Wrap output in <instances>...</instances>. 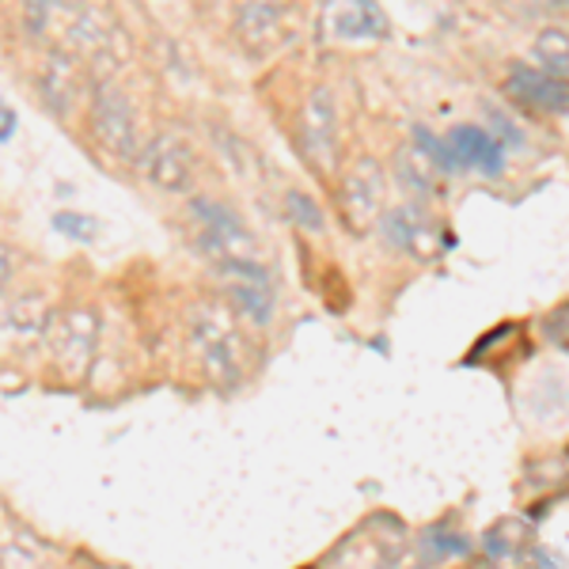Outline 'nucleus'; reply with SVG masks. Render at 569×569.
Listing matches in <instances>:
<instances>
[{
	"label": "nucleus",
	"mask_w": 569,
	"mask_h": 569,
	"mask_svg": "<svg viewBox=\"0 0 569 569\" xmlns=\"http://www.w3.org/2000/svg\"><path fill=\"white\" fill-rule=\"evenodd\" d=\"M536 61L543 72L569 77V34L566 31H543L536 39Z\"/></svg>",
	"instance_id": "obj_17"
},
{
	"label": "nucleus",
	"mask_w": 569,
	"mask_h": 569,
	"mask_svg": "<svg viewBox=\"0 0 569 569\" xmlns=\"http://www.w3.org/2000/svg\"><path fill=\"white\" fill-rule=\"evenodd\" d=\"M50 330V305L42 297H16L0 311V342L12 353H27Z\"/></svg>",
	"instance_id": "obj_13"
},
{
	"label": "nucleus",
	"mask_w": 569,
	"mask_h": 569,
	"mask_svg": "<svg viewBox=\"0 0 569 569\" xmlns=\"http://www.w3.org/2000/svg\"><path fill=\"white\" fill-rule=\"evenodd\" d=\"M46 342H50V365L58 376H66L69 383H84L96 361L99 346V319L88 308H72L66 316L50 319L46 330Z\"/></svg>",
	"instance_id": "obj_2"
},
{
	"label": "nucleus",
	"mask_w": 569,
	"mask_h": 569,
	"mask_svg": "<svg viewBox=\"0 0 569 569\" xmlns=\"http://www.w3.org/2000/svg\"><path fill=\"white\" fill-rule=\"evenodd\" d=\"M505 91L512 103L531 110V114H569V77L517 66L505 80Z\"/></svg>",
	"instance_id": "obj_11"
},
{
	"label": "nucleus",
	"mask_w": 569,
	"mask_h": 569,
	"mask_svg": "<svg viewBox=\"0 0 569 569\" xmlns=\"http://www.w3.org/2000/svg\"><path fill=\"white\" fill-rule=\"evenodd\" d=\"M8 278H12V251H8V247L0 243V292H4Z\"/></svg>",
	"instance_id": "obj_22"
},
{
	"label": "nucleus",
	"mask_w": 569,
	"mask_h": 569,
	"mask_svg": "<svg viewBox=\"0 0 569 569\" xmlns=\"http://www.w3.org/2000/svg\"><path fill=\"white\" fill-rule=\"evenodd\" d=\"M53 228H58L61 236H69V240H77V243H91L96 240V232H99V224L91 217H84V213H58L53 217Z\"/></svg>",
	"instance_id": "obj_20"
},
{
	"label": "nucleus",
	"mask_w": 569,
	"mask_h": 569,
	"mask_svg": "<svg viewBox=\"0 0 569 569\" xmlns=\"http://www.w3.org/2000/svg\"><path fill=\"white\" fill-rule=\"evenodd\" d=\"M383 240L388 247L402 254H415V259H433L440 247V228L429 220V213L421 206H395L383 213Z\"/></svg>",
	"instance_id": "obj_12"
},
{
	"label": "nucleus",
	"mask_w": 569,
	"mask_h": 569,
	"mask_svg": "<svg viewBox=\"0 0 569 569\" xmlns=\"http://www.w3.org/2000/svg\"><path fill=\"white\" fill-rule=\"evenodd\" d=\"M342 217L357 236H365L383 217V168L376 160H357L342 182Z\"/></svg>",
	"instance_id": "obj_10"
},
{
	"label": "nucleus",
	"mask_w": 569,
	"mask_h": 569,
	"mask_svg": "<svg viewBox=\"0 0 569 569\" xmlns=\"http://www.w3.org/2000/svg\"><path fill=\"white\" fill-rule=\"evenodd\" d=\"M217 278L224 284V297L240 319L251 327H266L273 319V281L251 254L217 262Z\"/></svg>",
	"instance_id": "obj_4"
},
{
	"label": "nucleus",
	"mask_w": 569,
	"mask_h": 569,
	"mask_svg": "<svg viewBox=\"0 0 569 569\" xmlns=\"http://www.w3.org/2000/svg\"><path fill=\"white\" fill-rule=\"evenodd\" d=\"M323 34L330 42H383L391 34V20L376 0H327Z\"/></svg>",
	"instance_id": "obj_9"
},
{
	"label": "nucleus",
	"mask_w": 569,
	"mask_h": 569,
	"mask_svg": "<svg viewBox=\"0 0 569 569\" xmlns=\"http://www.w3.org/2000/svg\"><path fill=\"white\" fill-rule=\"evenodd\" d=\"M88 126L103 152H110L114 160H137V152H141V133H137L133 103L126 99L122 88L107 84V80L91 88Z\"/></svg>",
	"instance_id": "obj_3"
},
{
	"label": "nucleus",
	"mask_w": 569,
	"mask_h": 569,
	"mask_svg": "<svg viewBox=\"0 0 569 569\" xmlns=\"http://www.w3.org/2000/svg\"><path fill=\"white\" fill-rule=\"evenodd\" d=\"M284 16H289V0H247L236 16V34L247 50H270L284 31Z\"/></svg>",
	"instance_id": "obj_14"
},
{
	"label": "nucleus",
	"mask_w": 569,
	"mask_h": 569,
	"mask_svg": "<svg viewBox=\"0 0 569 569\" xmlns=\"http://www.w3.org/2000/svg\"><path fill=\"white\" fill-rule=\"evenodd\" d=\"M300 149L319 176H330L338 160V99L330 88H316L300 110Z\"/></svg>",
	"instance_id": "obj_8"
},
{
	"label": "nucleus",
	"mask_w": 569,
	"mask_h": 569,
	"mask_svg": "<svg viewBox=\"0 0 569 569\" xmlns=\"http://www.w3.org/2000/svg\"><path fill=\"white\" fill-rule=\"evenodd\" d=\"M72 12H77L72 0H23V23L34 39H42L61 16H72Z\"/></svg>",
	"instance_id": "obj_16"
},
{
	"label": "nucleus",
	"mask_w": 569,
	"mask_h": 569,
	"mask_svg": "<svg viewBox=\"0 0 569 569\" xmlns=\"http://www.w3.org/2000/svg\"><path fill=\"white\" fill-rule=\"evenodd\" d=\"M236 319H240L236 311L217 305H201L194 311V319H190L194 353L217 383H236L247 361V342L240 330H236Z\"/></svg>",
	"instance_id": "obj_1"
},
{
	"label": "nucleus",
	"mask_w": 569,
	"mask_h": 569,
	"mask_svg": "<svg viewBox=\"0 0 569 569\" xmlns=\"http://www.w3.org/2000/svg\"><path fill=\"white\" fill-rule=\"evenodd\" d=\"M80 91H84V80H80V72H77V61H72L69 53H53L50 66L42 72V96L53 114H69Z\"/></svg>",
	"instance_id": "obj_15"
},
{
	"label": "nucleus",
	"mask_w": 569,
	"mask_h": 569,
	"mask_svg": "<svg viewBox=\"0 0 569 569\" xmlns=\"http://www.w3.org/2000/svg\"><path fill=\"white\" fill-rule=\"evenodd\" d=\"M440 168H445V176L479 171V176L498 179L505 171V141L482 130V126H456L440 141Z\"/></svg>",
	"instance_id": "obj_7"
},
{
	"label": "nucleus",
	"mask_w": 569,
	"mask_h": 569,
	"mask_svg": "<svg viewBox=\"0 0 569 569\" xmlns=\"http://www.w3.org/2000/svg\"><path fill=\"white\" fill-rule=\"evenodd\" d=\"M137 168H141L144 182H152L163 194H190L198 179V160L190 144L176 133H160L137 152Z\"/></svg>",
	"instance_id": "obj_5"
},
{
	"label": "nucleus",
	"mask_w": 569,
	"mask_h": 569,
	"mask_svg": "<svg viewBox=\"0 0 569 569\" xmlns=\"http://www.w3.org/2000/svg\"><path fill=\"white\" fill-rule=\"evenodd\" d=\"M284 206H289L292 224H300L305 232H323V213H319V206H316V201H311L308 194L292 190V194L284 198Z\"/></svg>",
	"instance_id": "obj_19"
},
{
	"label": "nucleus",
	"mask_w": 569,
	"mask_h": 569,
	"mask_svg": "<svg viewBox=\"0 0 569 569\" xmlns=\"http://www.w3.org/2000/svg\"><path fill=\"white\" fill-rule=\"evenodd\" d=\"M421 555H426V562H445V558H467L471 555V543L460 536V531H445V528H429L426 536H421Z\"/></svg>",
	"instance_id": "obj_18"
},
{
	"label": "nucleus",
	"mask_w": 569,
	"mask_h": 569,
	"mask_svg": "<svg viewBox=\"0 0 569 569\" xmlns=\"http://www.w3.org/2000/svg\"><path fill=\"white\" fill-rule=\"evenodd\" d=\"M12 133H16V110L4 96H0V144L12 141Z\"/></svg>",
	"instance_id": "obj_21"
},
{
	"label": "nucleus",
	"mask_w": 569,
	"mask_h": 569,
	"mask_svg": "<svg viewBox=\"0 0 569 569\" xmlns=\"http://www.w3.org/2000/svg\"><path fill=\"white\" fill-rule=\"evenodd\" d=\"M190 220H194L198 247L213 262H228V259H243V254H251L254 243H251L247 224L228 206H220V201L194 198L190 201Z\"/></svg>",
	"instance_id": "obj_6"
},
{
	"label": "nucleus",
	"mask_w": 569,
	"mask_h": 569,
	"mask_svg": "<svg viewBox=\"0 0 569 569\" xmlns=\"http://www.w3.org/2000/svg\"><path fill=\"white\" fill-rule=\"evenodd\" d=\"M547 4H569V0H547Z\"/></svg>",
	"instance_id": "obj_23"
}]
</instances>
